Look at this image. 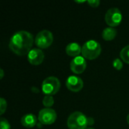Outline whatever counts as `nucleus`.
<instances>
[{
  "label": "nucleus",
  "instance_id": "f257e3e1",
  "mask_svg": "<svg viewBox=\"0 0 129 129\" xmlns=\"http://www.w3.org/2000/svg\"><path fill=\"white\" fill-rule=\"evenodd\" d=\"M33 45V35L24 30L16 32L11 38L9 42V48L11 51L19 56L28 54L31 51Z\"/></svg>",
  "mask_w": 129,
  "mask_h": 129
},
{
  "label": "nucleus",
  "instance_id": "f03ea898",
  "mask_svg": "<svg viewBox=\"0 0 129 129\" xmlns=\"http://www.w3.org/2000/svg\"><path fill=\"white\" fill-rule=\"evenodd\" d=\"M101 46L95 40L87 41L82 47V56L88 60H94L100 56Z\"/></svg>",
  "mask_w": 129,
  "mask_h": 129
},
{
  "label": "nucleus",
  "instance_id": "7ed1b4c3",
  "mask_svg": "<svg viewBox=\"0 0 129 129\" xmlns=\"http://www.w3.org/2000/svg\"><path fill=\"white\" fill-rule=\"evenodd\" d=\"M67 126L70 129H86L88 118L81 112H74L68 117Z\"/></svg>",
  "mask_w": 129,
  "mask_h": 129
},
{
  "label": "nucleus",
  "instance_id": "20e7f679",
  "mask_svg": "<svg viewBox=\"0 0 129 129\" xmlns=\"http://www.w3.org/2000/svg\"><path fill=\"white\" fill-rule=\"evenodd\" d=\"M60 88V82L55 76H49L46 78L42 84V92L45 95H54L57 94Z\"/></svg>",
  "mask_w": 129,
  "mask_h": 129
},
{
  "label": "nucleus",
  "instance_id": "39448f33",
  "mask_svg": "<svg viewBox=\"0 0 129 129\" xmlns=\"http://www.w3.org/2000/svg\"><path fill=\"white\" fill-rule=\"evenodd\" d=\"M54 37L51 32L47 29H44L40 31L36 36L35 43L37 47L39 48H48L53 42Z\"/></svg>",
  "mask_w": 129,
  "mask_h": 129
},
{
  "label": "nucleus",
  "instance_id": "423d86ee",
  "mask_svg": "<svg viewBox=\"0 0 129 129\" xmlns=\"http://www.w3.org/2000/svg\"><path fill=\"white\" fill-rule=\"evenodd\" d=\"M122 20V14L121 11L117 8H112L109 9L105 14L106 23L110 27H115L120 24Z\"/></svg>",
  "mask_w": 129,
  "mask_h": 129
},
{
  "label": "nucleus",
  "instance_id": "0eeeda50",
  "mask_svg": "<svg viewBox=\"0 0 129 129\" xmlns=\"http://www.w3.org/2000/svg\"><path fill=\"white\" fill-rule=\"evenodd\" d=\"M57 119L56 111L51 108L42 109L38 116V120L43 125H51Z\"/></svg>",
  "mask_w": 129,
  "mask_h": 129
},
{
  "label": "nucleus",
  "instance_id": "6e6552de",
  "mask_svg": "<svg viewBox=\"0 0 129 129\" xmlns=\"http://www.w3.org/2000/svg\"><path fill=\"white\" fill-rule=\"evenodd\" d=\"M84 83L82 79L76 76H70L66 81L67 88L73 92H79L83 88Z\"/></svg>",
  "mask_w": 129,
  "mask_h": 129
},
{
  "label": "nucleus",
  "instance_id": "1a4fd4ad",
  "mask_svg": "<svg viewBox=\"0 0 129 129\" xmlns=\"http://www.w3.org/2000/svg\"><path fill=\"white\" fill-rule=\"evenodd\" d=\"M87 67L85 58L83 56H78L70 62V70L76 74L82 73Z\"/></svg>",
  "mask_w": 129,
  "mask_h": 129
},
{
  "label": "nucleus",
  "instance_id": "9d476101",
  "mask_svg": "<svg viewBox=\"0 0 129 129\" xmlns=\"http://www.w3.org/2000/svg\"><path fill=\"white\" fill-rule=\"evenodd\" d=\"M45 58V54L40 48H33L27 54V59L32 65L41 64Z\"/></svg>",
  "mask_w": 129,
  "mask_h": 129
},
{
  "label": "nucleus",
  "instance_id": "9b49d317",
  "mask_svg": "<svg viewBox=\"0 0 129 129\" xmlns=\"http://www.w3.org/2000/svg\"><path fill=\"white\" fill-rule=\"evenodd\" d=\"M20 122L23 127L27 128H33L36 125L37 118L34 114L28 113V114L23 116V117L21 118Z\"/></svg>",
  "mask_w": 129,
  "mask_h": 129
},
{
  "label": "nucleus",
  "instance_id": "f8f14e48",
  "mask_svg": "<svg viewBox=\"0 0 129 129\" xmlns=\"http://www.w3.org/2000/svg\"><path fill=\"white\" fill-rule=\"evenodd\" d=\"M66 53L70 57H78L82 53V47L76 42H71L66 47Z\"/></svg>",
  "mask_w": 129,
  "mask_h": 129
},
{
  "label": "nucleus",
  "instance_id": "ddd939ff",
  "mask_svg": "<svg viewBox=\"0 0 129 129\" xmlns=\"http://www.w3.org/2000/svg\"><path fill=\"white\" fill-rule=\"evenodd\" d=\"M117 35V31L113 27H107L103 30L102 37L106 41H111L116 38Z\"/></svg>",
  "mask_w": 129,
  "mask_h": 129
},
{
  "label": "nucleus",
  "instance_id": "4468645a",
  "mask_svg": "<svg viewBox=\"0 0 129 129\" xmlns=\"http://www.w3.org/2000/svg\"><path fill=\"white\" fill-rule=\"evenodd\" d=\"M120 57H121V59L127 63H129V45L124 47L121 51H120Z\"/></svg>",
  "mask_w": 129,
  "mask_h": 129
},
{
  "label": "nucleus",
  "instance_id": "2eb2a0df",
  "mask_svg": "<svg viewBox=\"0 0 129 129\" xmlns=\"http://www.w3.org/2000/svg\"><path fill=\"white\" fill-rule=\"evenodd\" d=\"M42 103L45 108H51V107H52L54 103V98L51 95H45L42 100Z\"/></svg>",
  "mask_w": 129,
  "mask_h": 129
},
{
  "label": "nucleus",
  "instance_id": "dca6fc26",
  "mask_svg": "<svg viewBox=\"0 0 129 129\" xmlns=\"http://www.w3.org/2000/svg\"><path fill=\"white\" fill-rule=\"evenodd\" d=\"M7 109V101L3 98H0V114L2 115Z\"/></svg>",
  "mask_w": 129,
  "mask_h": 129
},
{
  "label": "nucleus",
  "instance_id": "f3484780",
  "mask_svg": "<svg viewBox=\"0 0 129 129\" xmlns=\"http://www.w3.org/2000/svg\"><path fill=\"white\" fill-rule=\"evenodd\" d=\"M11 125L8 120L4 118H1L0 119V129H10Z\"/></svg>",
  "mask_w": 129,
  "mask_h": 129
},
{
  "label": "nucleus",
  "instance_id": "a211bd4d",
  "mask_svg": "<svg viewBox=\"0 0 129 129\" xmlns=\"http://www.w3.org/2000/svg\"><path fill=\"white\" fill-rule=\"evenodd\" d=\"M113 66L115 69H116L117 70H120L122 67H123V64H122V62L120 59L119 58H116L113 60Z\"/></svg>",
  "mask_w": 129,
  "mask_h": 129
},
{
  "label": "nucleus",
  "instance_id": "6ab92c4d",
  "mask_svg": "<svg viewBox=\"0 0 129 129\" xmlns=\"http://www.w3.org/2000/svg\"><path fill=\"white\" fill-rule=\"evenodd\" d=\"M87 2H88V4L90 6H91V7H93V8H97V7H98L99 5H100V3H101V2H100L99 0H88Z\"/></svg>",
  "mask_w": 129,
  "mask_h": 129
},
{
  "label": "nucleus",
  "instance_id": "aec40b11",
  "mask_svg": "<svg viewBox=\"0 0 129 129\" xmlns=\"http://www.w3.org/2000/svg\"><path fill=\"white\" fill-rule=\"evenodd\" d=\"M94 123V120L92 118H88V125H91Z\"/></svg>",
  "mask_w": 129,
  "mask_h": 129
},
{
  "label": "nucleus",
  "instance_id": "412c9836",
  "mask_svg": "<svg viewBox=\"0 0 129 129\" xmlns=\"http://www.w3.org/2000/svg\"><path fill=\"white\" fill-rule=\"evenodd\" d=\"M0 74H1V76H0V79H2L3 78V76H4V71H3L2 69L0 70Z\"/></svg>",
  "mask_w": 129,
  "mask_h": 129
},
{
  "label": "nucleus",
  "instance_id": "4be33fe9",
  "mask_svg": "<svg viewBox=\"0 0 129 129\" xmlns=\"http://www.w3.org/2000/svg\"><path fill=\"white\" fill-rule=\"evenodd\" d=\"M126 120H127V122H128V124L129 125V114L127 116V118H126Z\"/></svg>",
  "mask_w": 129,
  "mask_h": 129
},
{
  "label": "nucleus",
  "instance_id": "5701e85b",
  "mask_svg": "<svg viewBox=\"0 0 129 129\" xmlns=\"http://www.w3.org/2000/svg\"><path fill=\"white\" fill-rule=\"evenodd\" d=\"M86 129H94V128H86Z\"/></svg>",
  "mask_w": 129,
  "mask_h": 129
}]
</instances>
